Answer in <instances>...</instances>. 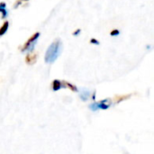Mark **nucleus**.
<instances>
[{
  "label": "nucleus",
  "mask_w": 154,
  "mask_h": 154,
  "mask_svg": "<svg viewBox=\"0 0 154 154\" xmlns=\"http://www.w3.org/2000/svg\"><path fill=\"white\" fill-rule=\"evenodd\" d=\"M119 34H120V31H119L118 29H114V30H112V31L110 32V35H111V36H114V37L118 36Z\"/></svg>",
  "instance_id": "obj_11"
},
{
  "label": "nucleus",
  "mask_w": 154,
  "mask_h": 154,
  "mask_svg": "<svg viewBox=\"0 0 154 154\" xmlns=\"http://www.w3.org/2000/svg\"><path fill=\"white\" fill-rule=\"evenodd\" d=\"M132 96H133L132 94L122 95V96H116L115 98H114V103H115V104H119V103H121L122 101H125V100L129 99Z\"/></svg>",
  "instance_id": "obj_6"
},
{
  "label": "nucleus",
  "mask_w": 154,
  "mask_h": 154,
  "mask_svg": "<svg viewBox=\"0 0 154 154\" xmlns=\"http://www.w3.org/2000/svg\"><path fill=\"white\" fill-rule=\"evenodd\" d=\"M111 105H112L111 98H106L104 100H100L98 102L91 104L89 106V108L93 112H96V111H98V110H106L111 106Z\"/></svg>",
  "instance_id": "obj_2"
},
{
  "label": "nucleus",
  "mask_w": 154,
  "mask_h": 154,
  "mask_svg": "<svg viewBox=\"0 0 154 154\" xmlns=\"http://www.w3.org/2000/svg\"><path fill=\"white\" fill-rule=\"evenodd\" d=\"M0 14H2V18H5L7 16V10H6V5L5 2L0 3Z\"/></svg>",
  "instance_id": "obj_7"
},
{
  "label": "nucleus",
  "mask_w": 154,
  "mask_h": 154,
  "mask_svg": "<svg viewBox=\"0 0 154 154\" xmlns=\"http://www.w3.org/2000/svg\"><path fill=\"white\" fill-rule=\"evenodd\" d=\"M40 37V32H35L34 34H32L29 40L23 45V47L21 48V51L24 52V51H32L34 46L36 45V41L38 40V38Z\"/></svg>",
  "instance_id": "obj_3"
},
{
  "label": "nucleus",
  "mask_w": 154,
  "mask_h": 154,
  "mask_svg": "<svg viewBox=\"0 0 154 154\" xmlns=\"http://www.w3.org/2000/svg\"><path fill=\"white\" fill-rule=\"evenodd\" d=\"M22 1H28V0H22Z\"/></svg>",
  "instance_id": "obj_14"
},
{
  "label": "nucleus",
  "mask_w": 154,
  "mask_h": 154,
  "mask_svg": "<svg viewBox=\"0 0 154 154\" xmlns=\"http://www.w3.org/2000/svg\"><path fill=\"white\" fill-rule=\"evenodd\" d=\"M63 82L59 79H54L51 83V88L53 91H58L60 88H63Z\"/></svg>",
  "instance_id": "obj_5"
},
{
  "label": "nucleus",
  "mask_w": 154,
  "mask_h": 154,
  "mask_svg": "<svg viewBox=\"0 0 154 154\" xmlns=\"http://www.w3.org/2000/svg\"><path fill=\"white\" fill-rule=\"evenodd\" d=\"M63 82V87L64 88H69L71 91H73V92H78L79 90H78V88H77V87L76 86H74V85H72L71 83H69V82H67V81H62Z\"/></svg>",
  "instance_id": "obj_10"
},
{
  "label": "nucleus",
  "mask_w": 154,
  "mask_h": 154,
  "mask_svg": "<svg viewBox=\"0 0 154 154\" xmlns=\"http://www.w3.org/2000/svg\"><path fill=\"white\" fill-rule=\"evenodd\" d=\"M61 49H62L61 41L60 39L55 40L47 49L44 56V61L48 64L53 63L60 56L61 52Z\"/></svg>",
  "instance_id": "obj_1"
},
{
  "label": "nucleus",
  "mask_w": 154,
  "mask_h": 154,
  "mask_svg": "<svg viewBox=\"0 0 154 154\" xmlns=\"http://www.w3.org/2000/svg\"><path fill=\"white\" fill-rule=\"evenodd\" d=\"M80 32V29H78L76 32H73V35H75V36H77V35H79V33Z\"/></svg>",
  "instance_id": "obj_13"
},
{
  "label": "nucleus",
  "mask_w": 154,
  "mask_h": 154,
  "mask_svg": "<svg viewBox=\"0 0 154 154\" xmlns=\"http://www.w3.org/2000/svg\"><path fill=\"white\" fill-rule=\"evenodd\" d=\"M90 97V92L87 89H83L80 93V98L83 101H87Z\"/></svg>",
  "instance_id": "obj_9"
},
{
  "label": "nucleus",
  "mask_w": 154,
  "mask_h": 154,
  "mask_svg": "<svg viewBox=\"0 0 154 154\" xmlns=\"http://www.w3.org/2000/svg\"><path fill=\"white\" fill-rule=\"evenodd\" d=\"M37 60V54L35 52H32L31 51L29 54H27L26 58H25V62L28 64V65H32L36 62Z\"/></svg>",
  "instance_id": "obj_4"
},
{
  "label": "nucleus",
  "mask_w": 154,
  "mask_h": 154,
  "mask_svg": "<svg viewBox=\"0 0 154 154\" xmlns=\"http://www.w3.org/2000/svg\"><path fill=\"white\" fill-rule=\"evenodd\" d=\"M90 43H92V44H97V45H98L99 44V42L97 40V39H95V38H92L91 40H90Z\"/></svg>",
  "instance_id": "obj_12"
},
{
  "label": "nucleus",
  "mask_w": 154,
  "mask_h": 154,
  "mask_svg": "<svg viewBox=\"0 0 154 154\" xmlns=\"http://www.w3.org/2000/svg\"><path fill=\"white\" fill-rule=\"evenodd\" d=\"M8 27H9V22L5 21L0 27V36H3L4 34H5V32L8 30Z\"/></svg>",
  "instance_id": "obj_8"
}]
</instances>
